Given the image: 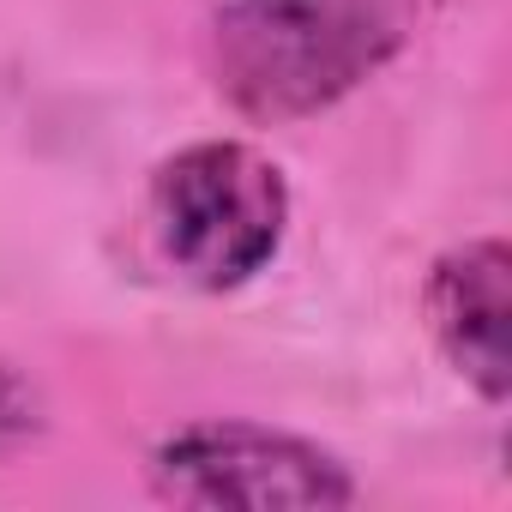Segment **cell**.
<instances>
[{"instance_id": "cell-1", "label": "cell", "mask_w": 512, "mask_h": 512, "mask_svg": "<svg viewBox=\"0 0 512 512\" xmlns=\"http://www.w3.org/2000/svg\"><path fill=\"white\" fill-rule=\"evenodd\" d=\"M404 43L410 0H223L205 67L241 121L296 127L362 91Z\"/></svg>"}, {"instance_id": "cell-3", "label": "cell", "mask_w": 512, "mask_h": 512, "mask_svg": "<svg viewBox=\"0 0 512 512\" xmlns=\"http://www.w3.org/2000/svg\"><path fill=\"white\" fill-rule=\"evenodd\" d=\"M157 500L205 512H332L362 488L350 464L290 428L266 422H187L151 446L145 464Z\"/></svg>"}, {"instance_id": "cell-4", "label": "cell", "mask_w": 512, "mask_h": 512, "mask_svg": "<svg viewBox=\"0 0 512 512\" xmlns=\"http://www.w3.org/2000/svg\"><path fill=\"white\" fill-rule=\"evenodd\" d=\"M428 332L440 344V356L476 386L482 404H506L512 392V253L500 235L464 241L452 253H440L428 290Z\"/></svg>"}, {"instance_id": "cell-2", "label": "cell", "mask_w": 512, "mask_h": 512, "mask_svg": "<svg viewBox=\"0 0 512 512\" xmlns=\"http://www.w3.org/2000/svg\"><path fill=\"white\" fill-rule=\"evenodd\" d=\"M145 217L163 266L181 284L223 296L278 260L290 235V181L241 139H199L151 175Z\"/></svg>"}, {"instance_id": "cell-5", "label": "cell", "mask_w": 512, "mask_h": 512, "mask_svg": "<svg viewBox=\"0 0 512 512\" xmlns=\"http://www.w3.org/2000/svg\"><path fill=\"white\" fill-rule=\"evenodd\" d=\"M49 428V404H43V386L13 362L0 356V458L25 452L31 440H43Z\"/></svg>"}]
</instances>
